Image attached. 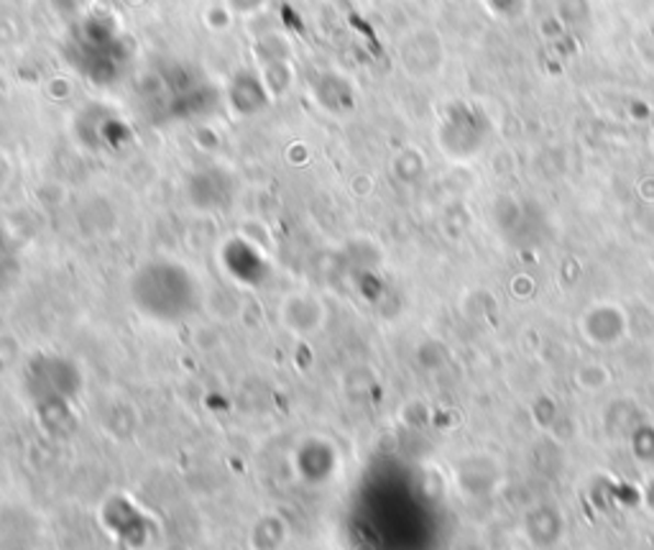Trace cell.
I'll return each instance as SVG.
<instances>
[{"label": "cell", "instance_id": "cell-1", "mask_svg": "<svg viewBox=\"0 0 654 550\" xmlns=\"http://www.w3.org/2000/svg\"><path fill=\"white\" fill-rule=\"evenodd\" d=\"M131 298L142 313L161 323H177L198 305V284L182 265L157 259L144 265L131 279Z\"/></svg>", "mask_w": 654, "mask_h": 550}, {"label": "cell", "instance_id": "cell-4", "mask_svg": "<svg viewBox=\"0 0 654 550\" xmlns=\"http://www.w3.org/2000/svg\"><path fill=\"white\" fill-rule=\"evenodd\" d=\"M233 11H240V13H251L256 8L263 5V0H228Z\"/></svg>", "mask_w": 654, "mask_h": 550}, {"label": "cell", "instance_id": "cell-3", "mask_svg": "<svg viewBox=\"0 0 654 550\" xmlns=\"http://www.w3.org/2000/svg\"><path fill=\"white\" fill-rule=\"evenodd\" d=\"M269 90L256 72H240L230 82V103L240 113H256L267 105Z\"/></svg>", "mask_w": 654, "mask_h": 550}, {"label": "cell", "instance_id": "cell-2", "mask_svg": "<svg viewBox=\"0 0 654 550\" xmlns=\"http://www.w3.org/2000/svg\"><path fill=\"white\" fill-rule=\"evenodd\" d=\"M69 57L75 67L90 80L105 82L115 80L126 67L128 52L123 38L119 36L113 23H103L98 19L84 21L80 31L69 42Z\"/></svg>", "mask_w": 654, "mask_h": 550}]
</instances>
